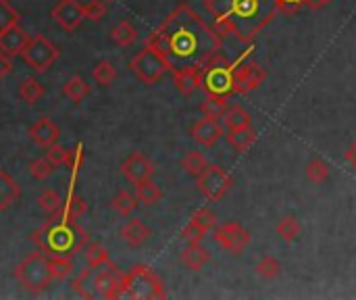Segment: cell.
I'll list each match as a JSON object with an SVG mask.
<instances>
[{"label": "cell", "mask_w": 356, "mask_h": 300, "mask_svg": "<svg viewBox=\"0 0 356 300\" xmlns=\"http://www.w3.org/2000/svg\"><path fill=\"white\" fill-rule=\"evenodd\" d=\"M144 46L163 54L173 71L190 65L202 67L217 50L223 48V38L190 4L179 2L167 19L146 35Z\"/></svg>", "instance_id": "1"}, {"label": "cell", "mask_w": 356, "mask_h": 300, "mask_svg": "<svg viewBox=\"0 0 356 300\" xmlns=\"http://www.w3.org/2000/svg\"><path fill=\"white\" fill-rule=\"evenodd\" d=\"M204 8L223 40L234 38L248 46L280 13L275 0H204Z\"/></svg>", "instance_id": "2"}, {"label": "cell", "mask_w": 356, "mask_h": 300, "mask_svg": "<svg viewBox=\"0 0 356 300\" xmlns=\"http://www.w3.org/2000/svg\"><path fill=\"white\" fill-rule=\"evenodd\" d=\"M29 240L48 257H75L90 242V234L75 221L60 215H50Z\"/></svg>", "instance_id": "3"}, {"label": "cell", "mask_w": 356, "mask_h": 300, "mask_svg": "<svg viewBox=\"0 0 356 300\" xmlns=\"http://www.w3.org/2000/svg\"><path fill=\"white\" fill-rule=\"evenodd\" d=\"M252 52V46H248L246 52H242V56H238L236 61H229L227 54L221 50H217L204 65H202V90L207 94H217V96H225L229 98L232 94H236L234 90V81H236V69L242 61H246Z\"/></svg>", "instance_id": "4"}, {"label": "cell", "mask_w": 356, "mask_h": 300, "mask_svg": "<svg viewBox=\"0 0 356 300\" xmlns=\"http://www.w3.org/2000/svg\"><path fill=\"white\" fill-rule=\"evenodd\" d=\"M119 274H121L119 267L111 259L100 263H88V267L73 278L71 290L81 299H98V297L102 299Z\"/></svg>", "instance_id": "5"}, {"label": "cell", "mask_w": 356, "mask_h": 300, "mask_svg": "<svg viewBox=\"0 0 356 300\" xmlns=\"http://www.w3.org/2000/svg\"><path fill=\"white\" fill-rule=\"evenodd\" d=\"M15 280L21 284V288L33 297L42 294L50 282L54 280L50 274V265H48V255L38 251L27 255L15 269Z\"/></svg>", "instance_id": "6"}, {"label": "cell", "mask_w": 356, "mask_h": 300, "mask_svg": "<svg viewBox=\"0 0 356 300\" xmlns=\"http://www.w3.org/2000/svg\"><path fill=\"white\" fill-rule=\"evenodd\" d=\"M125 297L134 300H161L167 299V290L163 280L148 265H136L125 274Z\"/></svg>", "instance_id": "7"}, {"label": "cell", "mask_w": 356, "mask_h": 300, "mask_svg": "<svg viewBox=\"0 0 356 300\" xmlns=\"http://www.w3.org/2000/svg\"><path fill=\"white\" fill-rule=\"evenodd\" d=\"M129 69L134 71V75L146 84V86H154L156 81L163 79V75L167 71H171L169 63L163 58V54H159L154 48L144 46L131 61H129Z\"/></svg>", "instance_id": "8"}, {"label": "cell", "mask_w": 356, "mask_h": 300, "mask_svg": "<svg viewBox=\"0 0 356 300\" xmlns=\"http://www.w3.org/2000/svg\"><path fill=\"white\" fill-rule=\"evenodd\" d=\"M21 58L23 63L35 71V73H46L58 58V48L54 46L52 40H48L46 35L38 33L33 38H29V42L25 44V48L21 50Z\"/></svg>", "instance_id": "9"}, {"label": "cell", "mask_w": 356, "mask_h": 300, "mask_svg": "<svg viewBox=\"0 0 356 300\" xmlns=\"http://www.w3.org/2000/svg\"><path fill=\"white\" fill-rule=\"evenodd\" d=\"M196 186L207 200L217 203L223 196H227V192L234 188V177L221 165L209 163L204 171L196 177Z\"/></svg>", "instance_id": "10"}, {"label": "cell", "mask_w": 356, "mask_h": 300, "mask_svg": "<svg viewBox=\"0 0 356 300\" xmlns=\"http://www.w3.org/2000/svg\"><path fill=\"white\" fill-rule=\"evenodd\" d=\"M213 240L223 251H227L232 255H242L244 248L250 244V232L236 221H227L221 226L217 223V228L213 230Z\"/></svg>", "instance_id": "11"}, {"label": "cell", "mask_w": 356, "mask_h": 300, "mask_svg": "<svg viewBox=\"0 0 356 300\" xmlns=\"http://www.w3.org/2000/svg\"><path fill=\"white\" fill-rule=\"evenodd\" d=\"M267 79V71L263 65H259L257 61H242L236 69V81H234V90L240 96H246L250 92H254L257 88L263 86V81Z\"/></svg>", "instance_id": "12"}, {"label": "cell", "mask_w": 356, "mask_h": 300, "mask_svg": "<svg viewBox=\"0 0 356 300\" xmlns=\"http://www.w3.org/2000/svg\"><path fill=\"white\" fill-rule=\"evenodd\" d=\"M50 15H52L54 23L65 31H75L81 25V21L86 19L83 4L79 0H58L52 6Z\"/></svg>", "instance_id": "13"}, {"label": "cell", "mask_w": 356, "mask_h": 300, "mask_svg": "<svg viewBox=\"0 0 356 300\" xmlns=\"http://www.w3.org/2000/svg\"><path fill=\"white\" fill-rule=\"evenodd\" d=\"M121 175L129 182V184H140L144 180H150L154 175V165L148 157H144L142 152H131L123 163H121Z\"/></svg>", "instance_id": "14"}, {"label": "cell", "mask_w": 356, "mask_h": 300, "mask_svg": "<svg viewBox=\"0 0 356 300\" xmlns=\"http://www.w3.org/2000/svg\"><path fill=\"white\" fill-rule=\"evenodd\" d=\"M190 136L194 138L196 144L204 146V148H213L223 136H225V129L221 125L219 119H211V117H202L198 119L192 129H190Z\"/></svg>", "instance_id": "15"}, {"label": "cell", "mask_w": 356, "mask_h": 300, "mask_svg": "<svg viewBox=\"0 0 356 300\" xmlns=\"http://www.w3.org/2000/svg\"><path fill=\"white\" fill-rule=\"evenodd\" d=\"M175 88L184 96H192L198 90H202V67L190 65V67H179L171 71Z\"/></svg>", "instance_id": "16"}, {"label": "cell", "mask_w": 356, "mask_h": 300, "mask_svg": "<svg viewBox=\"0 0 356 300\" xmlns=\"http://www.w3.org/2000/svg\"><path fill=\"white\" fill-rule=\"evenodd\" d=\"M29 33L17 23V25H13V27H8V29H4V31H0V52H4L6 56H17V54H21V50L25 48V44L29 42Z\"/></svg>", "instance_id": "17"}, {"label": "cell", "mask_w": 356, "mask_h": 300, "mask_svg": "<svg viewBox=\"0 0 356 300\" xmlns=\"http://www.w3.org/2000/svg\"><path fill=\"white\" fill-rule=\"evenodd\" d=\"M29 138H31L38 146L48 148V146H52V144L58 142L60 129H58V125H56L52 119L42 117V119H38V121L29 127Z\"/></svg>", "instance_id": "18"}, {"label": "cell", "mask_w": 356, "mask_h": 300, "mask_svg": "<svg viewBox=\"0 0 356 300\" xmlns=\"http://www.w3.org/2000/svg\"><path fill=\"white\" fill-rule=\"evenodd\" d=\"M119 234H121V240H123L127 246L140 248V246H144V244L150 240L152 230H150L144 221H140V219H129V221L121 228Z\"/></svg>", "instance_id": "19"}, {"label": "cell", "mask_w": 356, "mask_h": 300, "mask_svg": "<svg viewBox=\"0 0 356 300\" xmlns=\"http://www.w3.org/2000/svg\"><path fill=\"white\" fill-rule=\"evenodd\" d=\"M225 140L236 152H246L257 142V129L252 125L250 127H240V129H227Z\"/></svg>", "instance_id": "20"}, {"label": "cell", "mask_w": 356, "mask_h": 300, "mask_svg": "<svg viewBox=\"0 0 356 300\" xmlns=\"http://www.w3.org/2000/svg\"><path fill=\"white\" fill-rule=\"evenodd\" d=\"M179 261L186 269L190 271H200L209 261H211V255L207 248H202L200 244H188L181 255H179Z\"/></svg>", "instance_id": "21"}, {"label": "cell", "mask_w": 356, "mask_h": 300, "mask_svg": "<svg viewBox=\"0 0 356 300\" xmlns=\"http://www.w3.org/2000/svg\"><path fill=\"white\" fill-rule=\"evenodd\" d=\"M19 198H21V186L6 171H0V211L10 209Z\"/></svg>", "instance_id": "22"}, {"label": "cell", "mask_w": 356, "mask_h": 300, "mask_svg": "<svg viewBox=\"0 0 356 300\" xmlns=\"http://www.w3.org/2000/svg\"><path fill=\"white\" fill-rule=\"evenodd\" d=\"M88 213V203L79 196V194H75V190L71 188V192L67 194V198H65V203H63V209L56 213V215H60V217H65V219H81L83 215Z\"/></svg>", "instance_id": "23"}, {"label": "cell", "mask_w": 356, "mask_h": 300, "mask_svg": "<svg viewBox=\"0 0 356 300\" xmlns=\"http://www.w3.org/2000/svg\"><path fill=\"white\" fill-rule=\"evenodd\" d=\"M227 109H229V98L217 94H207L200 102L202 117H211V119H221Z\"/></svg>", "instance_id": "24"}, {"label": "cell", "mask_w": 356, "mask_h": 300, "mask_svg": "<svg viewBox=\"0 0 356 300\" xmlns=\"http://www.w3.org/2000/svg\"><path fill=\"white\" fill-rule=\"evenodd\" d=\"M221 119H223V125L227 129H240V127H250L252 125V115L240 104L229 106Z\"/></svg>", "instance_id": "25"}, {"label": "cell", "mask_w": 356, "mask_h": 300, "mask_svg": "<svg viewBox=\"0 0 356 300\" xmlns=\"http://www.w3.org/2000/svg\"><path fill=\"white\" fill-rule=\"evenodd\" d=\"M90 86H88V81L81 77V75H73L65 86H63V96H67L71 102H81L83 98H88L90 96Z\"/></svg>", "instance_id": "26"}, {"label": "cell", "mask_w": 356, "mask_h": 300, "mask_svg": "<svg viewBox=\"0 0 356 300\" xmlns=\"http://www.w3.org/2000/svg\"><path fill=\"white\" fill-rule=\"evenodd\" d=\"M111 38H113V42H115L117 46L127 48V46H131V44L138 40V29H136L127 19H123V21H119V23L113 27Z\"/></svg>", "instance_id": "27"}, {"label": "cell", "mask_w": 356, "mask_h": 300, "mask_svg": "<svg viewBox=\"0 0 356 300\" xmlns=\"http://www.w3.org/2000/svg\"><path fill=\"white\" fill-rule=\"evenodd\" d=\"M136 198H138L142 205L152 207V205H156V203L163 198V190H161V188L152 182V177H150V180H144V182L136 184Z\"/></svg>", "instance_id": "28"}, {"label": "cell", "mask_w": 356, "mask_h": 300, "mask_svg": "<svg viewBox=\"0 0 356 300\" xmlns=\"http://www.w3.org/2000/svg\"><path fill=\"white\" fill-rule=\"evenodd\" d=\"M42 96H44V86L35 77H27V79L21 81V86H19V98L25 104H35Z\"/></svg>", "instance_id": "29"}, {"label": "cell", "mask_w": 356, "mask_h": 300, "mask_svg": "<svg viewBox=\"0 0 356 300\" xmlns=\"http://www.w3.org/2000/svg\"><path fill=\"white\" fill-rule=\"evenodd\" d=\"M207 165H209V161H207V157H204L200 150H190V152H186V157L181 159V169H184L190 177H198V175L204 171Z\"/></svg>", "instance_id": "30"}, {"label": "cell", "mask_w": 356, "mask_h": 300, "mask_svg": "<svg viewBox=\"0 0 356 300\" xmlns=\"http://www.w3.org/2000/svg\"><path fill=\"white\" fill-rule=\"evenodd\" d=\"M140 200L136 198V194L127 192V190H121L113 200H111V207L121 215V217H129L136 209H138Z\"/></svg>", "instance_id": "31"}, {"label": "cell", "mask_w": 356, "mask_h": 300, "mask_svg": "<svg viewBox=\"0 0 356 300\" xmlns=\"http://www.w3.org/2000/svg\"><path fill=\"white\" fill-rule=\"evenodd\" d=\"M300 232H302V228H300V221L296 219V217H292V215H288V217H284V219H280V223L275 226V234L284 240V242H294L298 236H300Z\"/></svg>", "instance_id": "32"}, {"label": "cell", "mask_w": 356, "mask_h": 300, "mask_svg": "<svg viewBox=\"0 0 356 300\" xmlns=\"http://www.w3.org/2000/svg\"><path fill=\"white\" fill-rule=\"evenodd\" d=\"M92 77H94V81H96L98 86L108 88V86L117 79V69H115V65H113V63H108V61H100V63H96V65H94V69H92Z\"/></svg>", "instance_id": "33"}, {"label": "cell", "mask_w": 356, "mask_h": 300, "mask_svg": "<svg viewBox=\"0 0 356 300\" xmlns=\"http://www.w3.org/2000/svg\"><path fill=\"white\" fill-rule=\"evenodd\" d=\"M63 198H60V194L56 192V190H44L40 196H38V205H40V209L50 217V215H56L60 209H63Z\"/></svg>", "instance_id": "34"}, {"label": "cell", "mask_w": 356, "mask_h": 300, "mask_svg": "<svg viewBox=\"0 0 356 300\" xmlns=\"http://www.w3.org/2000/svg\"><path fill=\"white\" fill-rule=\"evenodd\" d=\"M305 171H307L309 182H313V184H323L330 177V167H327V163L323 159H311L307 163Z\"/></svg>", "instance_id": "35"}, {"label": "cell", "mask_w": 356, "mask_h": 300, "mask_svg": "<svg viewBox=\"0 0 356 300\" xmlns=\"http://www.w3.org/2000/svg\"><path fill=\"white\" fill-rule=\"evenodd\" d=\"M50 274L54 280H65L73 274V261L71 257H48Z\"/></svg>", "instance_id": "36"}, {"label": "cell", "mask_w": 356, "mask_h": 300, "mask_svg": "<svg viewBox=\"0 0 356 300\" xmlns=\"http://www.w3.org/2000/svg\"><path fill=\"white\" fill-rule=\"evenodd\" d=\"M257 274L261 276V278H265V280H273V278H277L280 276V271H282V265H280V261L275 259V257H271V255H265L259 263H257Z\"/></svg>", "instance_id": "37"}, {"label": "cell", "mask_w": 356, "mask_h": 300, "mask_svg": "<svg viewBox=\"0 0 356 300\" xmlns=\"http://www.w3.org/2000/svg\"><path fill=\"white\" fill-rule=\"evenodd\" d=\"M207 234H209V232H207L204 228H200V226H198L196 221H192V219H190V221L186 223V228L181 230V238H184L188 244H200V242L207 238Z\"/></svg>", "instance_id": "38"}, {"label": "cell", "mask_w": 356, "mask_h": 300, "mask_svg": "<svg viewBox=\"0 0 356 300\" xmlns=\"http://www.w3.org/2000/svg\"><path fill=\"white\" fill-rule=\"evenodd\" d=\"M19 19H21V15L15 10V6H10L6 0H0V31L17 25Z\"/></svg>", "instance_id": "39"}, {"label": "cell", "mask_w": 356, "mask_h": 300, "mask_svg": "<svg viewBox=\"0 0 356 300\" xmlns=\"http://www.w3.org/2000/svg\"><path fill=\"white\" fill-rule=\"evenodd\" d=\"M83 13H86V19L88 21L98 23V21H102L106 17L108 8H106V2L104 0H90L88 4H83Z\"/></svg>", "instance_id": "40"}, {"label": "cell", "mask_w": 356, "mask_h": 300, "mask_svg": "<svg viewBox=\"0 0 356 300\" xmlns=\"http://www.w3.org/2000/svg\"><path fill=\"white\" fill-rule=\"evenodd\" d=\"M54 171V165L46 159V157H40V159H35V161H31L29 163V173H31V177H35V180H46L50 173Z\"/></svg>", "instance_id": "41"}, {"label": "cell", "mask_w": 356, "mask_h": 300, "mask_svg": "<svg viewBox=\"0 0 356 300\" xmlns=\"http://www.w3.org/2000/svg\"><path fill=\"white\" fill-rule=\"evenodd\" d=\"M192 221H196L200 228H204L209 234L217 228V215L211 211V209H207V207H202V209H198L192 217H190Z\"/></svg>", "instance_id": "42"}, {"label": "cell", "mask_w": 356, "mask_h": 300, "mask_svg": "<svg viewBox=\"0 0 356 300\" xmlns=\"http://www.w3.org/2000/svg\"><path fill=\"white\" fill-rule=\"evenodd\" d=\"M83 255H86V261L88 263H100V261L111 259L108 253H106V248L102 244H98V242H88L86 248H83Z\"/></svg>", "instance_id": "43"}, {"label": "cell", "mask_w": 356, "mask_h": 300, "mask_svg": "<svg viewBox=\"0 0 356 300\" xmlns=\"http://www.w3.org/2000/svg\"><path fill=\"white\" fill-rule=\"evenodd\" d=\"M67 155H69V148H65V146H60V144L56 142V144H52V146L46 148V155H44V157H46L54 167H60V165L67 163Z\"/></svg>", "instance_id": "44"}, {"label": "cell", "mask_w": 356, "mask_h": 300, "mask_svg": "<svg viewBox=\"0 0 356 300\" xmlns=\"http://www.w3.org/2000/svg\"><path fill=\"white\" fill-rule=\"evenodd\" d=\"M69 169H71V173H73V177L77 175V171H79V167L83 165V146L81 144H77L75 146V150H69V155H67V163H65Z\"/></svg>", "instance_id": "45"}, {"label": "cell", "mask_w": 356, "mask_h": 300, "mask_svg": "<svg viewBox=\"0 0 356 300\" xmlns=\"http://www.w3.org/2000/svg\"><path fill=\"white\" fill-rule=\"evenodd\" d=\"M277 4V10L284 13V15H296L302 6H305V0H275Z\"/></svg>", "instance_id": "46"}, {"label": "cell", "mask_w": 356, "mask_h": 300, "mask_svg": "<svg viewBox=\"0 0 356 300\" xmlns=\"http://www.w3.org/2000/svg\"><path fill=\"white\" fill-rule=\"evenodd\" d=\"M10 69H13V58L0 52V79H4L10 73Z\"/></svg>", "instance_id": "47"}, {"label": "cell", "mask_w": 356, "mask_h": 300, "mask_svg": "<svg viewBox=\"0 0 356 300\" xmlns=\"http://www.w3.org/2000/svg\"><path fill=\"white\" fill-rule=\"evenodd\" d=\"M344 159H346V161H348V163H350V165L356 169V140L350 144V146H348V150L344 152Z\"/></svg>", "instance_id": "48"}, {"label": "cell", "mask_w": 356, "mask_h": 300, "mask_svg": "<svg viewBox=\"0 0 356 300\" xmlns=\"http://www.w3.org/2000/svg\"><path fill=\"white\" fill-rule=\"evenodd\" d=\"M332 0H305V6L307 8H313V10H319V8H323V6H327Z\"/></svg>", "instance_id": "49"}, {"label": "cell", "mask_w": 356, "mask_h": 300, "mask_svg": "<svg viewBox=\"0 0 356 300\" xmlns=\"http://www.w3.org/2000/svg\"><path fill=\"white\" fill-rule=\"evenodd\" d=\"M104 2H115V0H104Z\"/></svg>", "instance_id": "50"}, {"label": "cell", "mask_w": 356, "mask_h": 300, "mask_svg": "<svg viewBox=\"0 0 356 300\" xmlns=\"http://www.w3.org/2000/svg\"><path fill=\"white\" fill-rule=\"evenodd\" d=\"M355 71H356V67H355Z\"/></svg>", "instance_id": "51"}, {"label": "cell", "mask_w": 356, "mask_h": 300, "mask_svg": "<svg viewBox=\"0 0 356 300\" xmlns=\"http://www.w3.org/2000/svg\"><path fill=\"white\" fill-rule=\"evenodd\" d=\"M332 2H334V0H332Z\"/></svg>", "instance_id": "52"}]
</instances>
